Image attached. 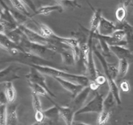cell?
Returning <instances> with one entry per match:
<instances>
[{
    "mask_svg": "<svg viewBox=\"0 0 133 125\" xmlns=\"http://www.w3.org/2000/svg\"><path fill=\"white\" fill-rule=\"evenodd\" d=\"M70 49L68 48H61L58 52V53L61 55L63 63L68 66L74 65L76 63L74 55L72 52H70Z\"/></svg>",
    "mask_w": 133,
    "mask_h": 125,
    "instance_id": "21",
    "label": "cell"
},
{
    "mask_svg": "<svg viewBox=\"0 0 133 125\" xmlns=\"http://www.w3.org/2000/svg\"><path fill=\"white\" fill-rule=\"evenodd\" d=\"M115 104H117L115 97H114L112 92L110 90H109V92H108L107 95L104 98L103 109L108 111H112V109L114 106Z\"/></svg>",
    "mask_w": 133,
    "mask_h": 125,
    "instance_id": "23",
    "label": "cell"
},
{
    "mask_svg": "<svg viewBox=\"0 0 133 125\" xmlns=\"http://www.w3.org/2000/svg\"><path fill=\"white\" fill-rule=\"evenodd\" d=\"M7 105H0V125H6Z\"/></svg>",
    "mask_w": 133,
    "mask_h": 125,
    "instance_id": "31",
    "label": "cell"
},
{
    "mask_svg": "<svg viewBox=\"0 0 133 125\" xmlns=\"http://www.w3.org/2000/svg\"><path fill=\"white\" fill-rule=\"evenodd\" d=\"M9 1H10V3L12 5L14 9H16L17 10L22 12V14L26 15L27 16L29 17V18L32 16L29 12V10H27V7L25 6L24 4L20 0H9Z\"/></svg>",
    "mask_w": 133,
    "mask_h": 125,
    "instance_id": "26",
    "label": "cell"
},
{
    "mask_svg": "<svg viewBox=\"0 0 133 125\" xmlns=\"http://www.w3.org/2000/svg\"><path fill=\"white\" fill-rule=\"evenodd\" d=\"M118 29V24L102 16L97 33L102 36H110Z\"/></svg>",
    "mask_w": 133,
    "mask_h": 125,
    "instance_id": "11",
    "label": "cell"
},
{
    "mask_svg": "<svg viewBox=\"0 0 133 125\" xmlns=\"http://www.w3.org/2000/svg\"><path fill=\"white\" fill-rule=\"evenodd\" d=\"M91 91L92 89L89 85L84 87L75 97L72 98V100L68 106L70 107L75 111V113H76L84 106V103L87 101Z\"/></svg>",
    "mask_w": 133,
    "mask_h": 125,
    "instance_id": "8",
    "label": "cell"
},
{
    "mask_svg": "<svg viewBox=\"0 0 133 125\" xmlns=\"http://www.w3.org/2000/svg\"><path fill=\"white\" fill-rule=\"evenodd\" d=\"M57 105L59 111L60 117L63 119L65 125H73L75 116V111L69 106H61L58 104Z\"/></svg>",
    "mask_w": 133,
    "mask_h": 125,
    "instance_id": "14",
    "label": "cell"
},
{
    "mask_svg": "<svg viewBox=\"0 0 133 125\" xmlns=\"http://www.w3.org/2000/svg\"><path fill=\"white\" fill-rule=\"evenodd\" d=\"M127 7L125 6L123 4L119 5L115 12V16L116 18L117 21L119 23H122V22L125 21V18L127 17Z\"/></svg>",
    "mask_w": 133,
    "mask_h": 125,
    "instance_id": "27",
    "label": "cell"
},
{
    "mask_svg": "<svg viewBox=\"0 0 133 125\" xmlns=\"http://www.w3.org/2000/svg\"><path fill=\"white\" fill-rule=\"evenodd\" d=\"M0 45H1V49L6 51L8 53H10L12 51L16 50V49H22H22V47L12 41L5 34L3 33H0Z\"/></svg>",
    "mask_w": 133,
    "mask_h": 125,
    "instance_id": "16",
    "label": "cell"
},
{
    "mask_svg": "<svg viewBox=\"0 0 133 125\" xmlns=\"http://www.w3.org/2000/svg\"><path fill=\"white\" fill-rule=\"evenodd\" d=\"M92 10H93V14H92V18H91L90 25V27L88 30V35H92L94 37V35L97 33L98 31L100 22H101V18L103 16L101 9H95L94 8L92 9Z\"/></svg>",
    "mask_w": 133,
    "mask_h": 125,
    "instance_id": "13",
    "label": "cell"
},
{
    "mask_svg": "<svg viewBox=\"0 0 133 125\" xmlns=\"http://www.w3.org/2000/svg\"><path fill=\"white\" fill-rule=\"evenodd\" d=\"M112 111L103 109L100 113H99L97 118V123L98 125H105L109 122L110 117H111Z\"/></svg>",
    "mask_w": 133,
    "mask_h": 125,
    "instance_id": "28",
    "label": "cell"
},
{
    "mask_svg": "<svg viewBox=\"0 0 133 125\" xmlns=\"http://www.w3.org/2000/svg\"><path fill=\"white\" fill-rule=\"evenodd\" d=\"M94 39H97V40L98 41L99 44L100 48H101V52H102V55L103 56H105V57H111L112 55V52L111 49H110V46L108 44V43L99 35L98 33H96L94 35Z\"/></svg>",
    "mask_w": 133,
    "mask_h": 125,
    "instance_id": "22",
    "label": "cell"
},
{
    "mask_svg": "<svg viewBox=\"0 0 133 125\" xmlns=\"http://www.w3.org/2000/svg\"><path fill=\"white\" fill-rule=\"evenodd\" d=\"M20 69L19 66H16L10 65L7 67L2 69L0 72V83L3 84L5 82H13L16 79H18L20 77L17 74V72Z\"/></svg>",
    "mask_w": 133,
    "mask_h": 125,
    "instance_id": "9",
    "label": "cell"
},
{
    "mask_svg": "<svg viewBox=\"0 0 133 125\" xmlns=\"http://www.w3.org/2000/svg\"><path fill=\"white\" fill-rule=\"evenodd\" d=\"M9 53L10 54V57L5 60H1V62L19 63L29 66L30 65H38L56 67L55 65L53 63L51 62L46 59H44L43 57L28 53L22 49L13 50Z\"/></svg>",
    "mask_w": 133,
    "mask_h": 125,
    "instance_id": "2",
    "label": "cell"
},
{
    "mask_svg": "<svg viewBox=\"0 0 133 125\" xmlns=\"http://www.w3.org/2000/svg\"><path fill=\"white\" fill-rule=\"evenodd\" d=\"M29 86L30 89L31 90V92H34V93L36 94L38 96H44V97L47 98L49 101L51 103H53V104H55L56 102H55L53 100L51 99V96H50V95L49 94V92L47 91V90L45 88H44L43 87H42L41 85H39L36 84L35 83H31V82H28Z\"/></svg>",
    "mask_w": 133,
    "mask_h": 125,
    "instance_id": "19",
    "label": "cell"
},
{
    "mask_svg": "<svg viewBox=\"0 0 133 125\" xmlns=\"http://www.w3.org/2000/svg\"><path fill=\"white\" fill-rule=\"evenodd\" d=\"M54 79L66 91H68L70 93H71V98H74V97L77 96L83 89L85 87V86L82 85L77 84L74 82H70V81L63 79L62 78H54Z\"/></svg>",
    "mask_w": 133,
    "mask_h": 125,
    "instance_id": "10",
    "label": "cell"
},
{
    "mask_svg": "<svg viewBox=\"0 0 133 125\" xmlns=\"http://www.w3.org/2000/svg\"><path fill=\"white\" fill-rule=\"evenodd\" d=\"M35 118L36 120V122H44L46 119L45 114H44V110L35 112Z\"/></svg>",
    "mask_w": 133,
    "mask_h": 125,
    "instance_id": "33",
    "label": "cell"
},
{
    "mask_svg": "<svg viewBox=\"0 0 133 125\" xmlns=\"http://www.w3.org/2000/svg\"><path fill=\"white\" fill-rule=\"evenodd\" d=\"M95 82H96L99 85L101 86V85H103L105 82H107V78L106 77H105V76L101 74H99V75L97 76V78H96Z\"/></svg>",
    "mask_w": 133,
    "mask_h": 125,
    "instance_id": "35",
    "label": "cell"
},
{
    "mask_svg": "<svg viewBox=\"0 0 133 125\" xmlns=\"http://www.w3.org/2000/svg\"><path fill=\"white\" fill-rule=\"evenodd\" d=\"M93 49L94 55L99 60L100 63H101V65H102L103 69L104 71V74H105V77L107 78L109 90L114 95L116 100L117 104L120 105L121 103H122V100H121L120 97V89H119V87H118V85H117L116 83V80L113 79L112 78L111 76H110V70H109V62L107 61L105 56L103 55L102 53L98 50L97 47L95 45H94Z\"/></svg>",
    "mask_w": 133,
    "mask_h": 125,
    "instance_id": "3",
    "label": "cell"
},
{
    "mask_svg": "<svg viewBox=\"0 0 133 125\" xmlns=\"http://www.w3.org/2000/svg\"><path fill=\"white\" fill-rule=\"evenodd\" d=\"M25 78L27 82L36 83V84L41 85L42 87L45 88L52 98L57 97L51 91V89L48 87V84H47L46 78H45V75L40 72V71H38L37 69L31 67L29 72L25 76Z\"/></svg>",
    "mask_w": 133,
    "mask_h": 125,
    "instance_id": "7",
    "label": "cell"
},
{
    "mask_svg": "<svg viewBox=\"0 0 133 125\" xmlns=\"http://www.w3.org/2000/svg\"><path fill=\"white\" fill-rule=\"evenodd\" d=\"M2 85H3L4 86V92L7 98L9 104H14L16 100V91L14 88L12 82H5Z\"/></svg>",
    "mask_w": 133,
    "mask_h": 125,
    "instance_id": "18",
    "label": "cell"
},
{
    "mask_svg": "<svg viewBox=\"0 0 133 125\" xmlns=\"http://www.w3.org/2000/svg\"><path fill=\"white\" fill-rule=\"evenodd\" d=\"M30 67L35 68L43 74L52 78H59L63 79L70 81L77 84L82 85L85 87L89 85L90 79L87 76L79 75V74H73L68 72L65 70H61L57 67H53L51 66H45V65H30Z\"/></svg>",
    "mask_w": 133,
    "mask_h": 125,
    "instance_id": "1",
    "label": "cell"
},
{
    "mask_svg": "<svg viewBox=\"0 0 133 125\" xmlns=\"http://www.w3.org/2000/svg\"><path fill=\"white\" fill-rule=\"evenodd\" d=\"M119 89L125 92H128L130 91V84L127 79H123L119 83Z\"/></svg>",
    "mask_w": 133,
    "mask_h": 125,
    "instance_id": "32",
    "label": "cell"
},
{
    "mask_svg": "<svg viewBox=\"0 0 133 125\" xmlns=\"http://www.w3.org/2000/svg\"><path fill=\"white\" fill-rule=\"evenodd\" d=\"M58 5H61L62 7L71 8V9H76L81 8V5L76 1V0H56Z\"/></svg>",
    "mask_w": 133,
    "mask_h": 125,
    "instance_id": "29",
    "label": "cell"
},
{
    "mask_svg": "<svg viewBox=\"0 0 133 125\" xmlns=\"http://www.w3.org/2000/svg\"><path fill=\"white\" fill-rule=\"evenodd\" d=\"M3 9L1 11V32L0 33L6 34L16 29L19 26L16 20L13 16L9 7L1 0Z\"/></svg>",
    "mask_w": 133,
    "mask_h": 125,
    "instance_id": "4",
    "label": "cell"
},
{
    "mask_svg": "<svg viewBox=\"0 0 133 125\" xmlns=\"http://www.w3.org/2000/svg\"><path fill=\"white\" fill-rule=\"evenodd\" d=\"M8 102L7 98L5 95L4 91H1V95H0V105H6Z\"/></svg>",
    "mask_w": 133,
    "mask_h": 125,
    "instance_id": "36",
    "label": "cell"
},
{
    "mask_svg": "<svg viewBox=\"0 0 133 125\" xmlns=\"http://www.w3.org/2000/svg\"><path fill=\"white\" fill-rule=\"evenodd\" d=\"M17 105L11 104L7 107V120L6 125H18Z\"/></svg>",
    "mask_w": 133,
    "mask_h": 125,
    "instance_id": "20",
    "label": "cell"
},
{
    "mask_svg": "<svg viewBox=\"0 0 133 125\" xmlns=\"http://www.w3.org/2000/svg\"><path fill=\"white\" fill-rule=\"evenodd\" d=\"M64 8L61 5L57 4L53 5H44L37 9L36 11L34 13L33 15H49V14L54 12H62Z\"/></svg>",
    "mask_w": 133,
    "mask_h": 125,
    "instance_id": "17",
    "label": "cell"
},
{
    "mask_svg": "<svg viewBox=\"0 0 133 125\" xmlns=\"http://www.w3.org/2000/svg\"><path fill=\"white\" fill-rule=\"evenodd\" d=\"M53 107L49 108L46 110H44V114H45V118L48 119L52 120V121H57L58 119V117L60 116L59 111L57 108V103L53 104Z\"/></svg>",
    "mask_w": 133,
    "mask_h": 125,
    "instance_id": "25",
    "label": "cell"
},
{
    "mask_svg": "<svg viewBox=\"0 0 133 125\" xmlns=\"http://www.w3.org/2000/svg\"><path fill=\"white\" fill-rule=\"evenodd\" d=\"M32 125H54V121L52 120L46 118L44 122H35Z\"/></svg>",
    "mask_w": 133,
    "mask_h": 125,
    "instance_id": "37",
    "label": "cell"
},
{
    "mask_svg": "<svg viewBox=\"0 0 133 125\" xmlns=\"http://www.w3.org/2000/svg\"><path fill=\"white\" fill-rule=\"evenodd\" d=\"M73 125H91V124H88L84 123V122H80V121H74V123H73Z\"/></svg>",
    "mask_w": 133,
    "mask_h": 125,
    "instance_id": "39",
    "label": "cell"
},
{
    "mask_svg": "<svg viewBox=\"0 0 133 125\" xmlns=\"http://www.w3.org/2000/svg\"><path fill=\"white\" fill-rule=\"evenodd\" d=\"M123 4L127 8L128 7H131L133 8V0H124Z\"/></svg>",
    "mask_w": 133,
    "mask_h": 125,
    "instance_id": "38",
    "label": "cell"
},
{
    "mask_svg": "<svg viewBox=\"0 0 133 125\" xmlns=\"http://www.w3.org/2000/svg\"><path fill=\"white\" fill-rule=\"evenodd\" d=\"M103 95L96 92L94 97L75 113V115L88 113H100L103 110Z\"/></svg>",
    "mask_w": 133,
    "mask_h": 125,
    "instance_id": "5",
    "label": "cell"
},
{
    "mask_svg": "<svg viewBox=\"0 0 133 125\" xmlns=\"http://www.w3.org/2000/svg\"><path fill=\"white\" fill-rule=\"evenodd\" d=\"M39 96L36 94L31 92V98H32V107H33L34 111L36 112L38 111H42V102L40 101V99Z\"/></svg>",
    "mask_w": 133,
    "mask_h": 125,
    "instance_id": "30",
    "label": "cell"
},
{
    "mask_svg": "<svg viewBox=\"0 0 133 125\" xmlns=\"http://www.w3.org/2000/svg\"><path fill=\"white\" fill-rule=\"evenodd\" d=\"M111 52L118 60L127 59L131 63L133 62L132 52L125 46H110Z\"/></svg>",
    "mask_w": 133,
    "mask_h": 125,
    "instance_id": "12",
    "label": "cell"
},
{
    "mask_svg": "<svg viewBox=\"0 0 133 125\" xmlns=\"http://www.w3.org/2000/svg\"><path fill=\"white\" fill-rule=\"evenodd\" d=\"M129 125H133V121L129 122Z\"/></svg>",
    "mask_w": 133,
    "mask_h": 125,
    "instance_id": "40",
    "label": "cell"
},
{
    "mask_svg": "<svg viewBox=\"0 0 133 125\" xmlns=\"http://www.w3.org/2000/svg\"><path fill=\"white\" fill-rule=\"evenodd\" d=\"M119 29H122L125 33V40L127 48L133 52V27L129 23L125 21L118 24Z\"/></svg>",
    "mask_w": 133,
    "mask_h": 125,
    "instance_id": "15",
    "label": "cell"
},
{
    "mask_svg": "<svg viewBox=\"0 0 133 125\" xmlns=\"http://www.w3.org/2000/svg\"><path fill=\"white\" fill-rule=\"evenodd\" d=\"M19 27L21 31L23 33L27 39L31 42L36 43L40 45L47 46L49 49L52 51V45L51 40L44 37L40 33L29 28L25 25H19ZM53 52V51H52Z\"/></svg>",
    "mask_w": 133,
    "mask_h": 125,
    "instance_id": "6",
    "label": "cell"
},
{
    "mask_svg": "<svg viewBox=\"0 0 133 125\" xmlns=\"http://www.w3.org/2000/svg\"><path fill=\"white\" fill-rule=\"evenodd\" d=\"M25 7L29 8L31 10H32V11L34 12V13L36 11L37 9L36 8L35 3H33V1L32 0H20Z\"/></svg>",
    "mask_w": 133,
    "mask_h": 125,
    "instance_id": "34",
    "label": "cell"
},
{
    "mask_svg": "<svg viewBox=\"0 0 133 125\" xmlns=\"http://www.w3.org/2000/svg\"><path fill=\"white\" fill-rule=\"evenodd\" d=\"M130 62L127 59L119 60L118 63V68H119V76L118 78L120 79H123L126 76L129 69Z\"/></svg>",
    "mask_w": 133,
    "mask_h": 125,
    "instance_id": "24",
    "label": "cell"
}]
</instances>
